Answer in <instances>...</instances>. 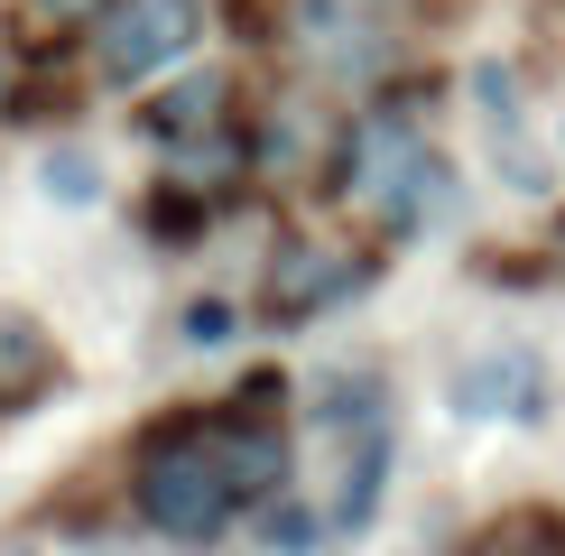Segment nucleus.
Instances as JSON below:
<instances>
[{
    "mask_svg": "<svg viewBox=\"0 0 565 556\" xmlns=\"http://www.w3.org/2000/svg\"><path fill=\"white\" fill-rule=\"evenodd\" d=\"M297 463H306V501L316 520L343 538H371L398 473V389L381 362H334L306 389V427H297Z\"/></svg>",
    "mask_w": 565,
    "mask_h": 556,
    "instance_id": "obj_1",
    "label": "nucleus"
},
{
    "mask_svg": "<svg viewBox=\"0 0 565 556\" xmlns=\"http://www.w3.org/2000/svg\"><path fill=\"white\" fill-rule=\"evenodd\" d=\"M130 510L139 528H158L168 547H214L242 528V501L223 482V455H214V417L204 408H177V417H149L130 446Z\"/></svg>",
    "mask_w": 565,
    "mask_h": 556,
    "instance_id": "obj_2",
    "label": "nucleus"
},
{
    "mask_svg": "<svg viewBox=\"0 0 565 556\" xmlns=\"http://www.w3.org/2000/svg\"><path fill=\"white\" fill-rule=\"evenodd\" d=\"M436 158H445V149L427 139L417 103H371L362 121L334 139V168H324V185H334L343 214H362L381 242H398V232H408V204H417V185H427Z\"/></svg>",
    "mask_w": 565,
    "mask_h": 556,
    "instance_id": "obj_3",
    "label": "nucleus"
},
{
    "mask_svg": "<svg viewBox=\"0 0 565 556\" xmlns=\"http://www.w3.org/2000/svg\"><path fill=\"white\" fill-rule=\"evenodd\" d=\"M195 46H204V0H103L84 19V56H93L103 93L168 84Z\"/></svg>",
    "mask_w": 565,
    "mask_h": 556,
    "instance_id": "obj_4",
    "label": "nucleus"
},
{
    "mask_svg": "<svg viewBox=\"0 0 565 556\" xmlns=\"http://www.w3.org/2000/svg\"><path fill=\"white\" fill-rule=\"evenodd\" d=\"M371 269H381V250H343L334 232H288L278 242V260L260 269V316L269 324H316V316H334L352 307V297L371 288Z\"/></svg>",
    "mask_w": 565,
    "mask_h": 556,
    "instance_id": "obj_5",
    "label": "nucleus"
},
{
    "mask_svg": "<svg viewBox=\"0 0 565 556\" xmlns=\"http://www.w3.org/2000/svg\"><path fill=\"white\" fill-rule=\"evenodd\" d=\"M547 399H556L547 353H529V343H491V353L445 371V408H455L463 427H491V417H547Z\"/></svg>",
    "mask_w": 565,
    "mask_h": 556,
    "instance_id": "obj_6",
    "label": "nucleus"
},
{
    "mask_svg": "<svg viewBox=\"0 0 565 556\" xmlns=\"http://www.w3.org/2000/svg\"><path fill=\"white\" fill-rule=\"evenodd\" d=\"M463 111H473V130H482V149H491V168H501L520 195H537L547 185V158L529 149V111H520V65L510 56H473L463 65Z\"/></svg>",
    "mask_w": 565,
    "mask_h": 556,
    "instance_id": "obj_7",
    "label": "nucleus"
},
{
    "mask_svg": "<svg viewBox=\"0 0 565 556\" xmlns=\"http://www.w3.org/2000/svg\"><path fill=\"white\" fill-rule=\"evenodd\" d=\"M232 111H242V75H232V65H177V75L139 103V139H149V149H177V139L232 130Z\"/></svg>",
    "mask_w": 565,
    "mask_h": 556,
    "instance_id": "obj_8",
    "label": "nucleus"
},
{
    "mask_svg": "<svg viewBox=\"0 0 565 556\" xmlns=\"http://www.w3.org/2000/svg\"><path fill=\"white\" fill-rule=\"evenodd\" d=\"M56 389H65V353H56V334H46L38 316L0 307V417L56 399Z\"/></svg>",
    "mask_w": 565,
    "mask_h": 556,
    "instance_id": "obj_9",
    "label": "nucleus"
},
{
    "mask_svg": "<svg viewBox=\"0 0 565 556\" xmlns=\"http://www.w3.org/2000/svg\"><path fill=\"white\" fill-rule=\"evenodd\" d=\"M316 158H334L324 111L306 103V93H288V103H278L269 121L250 130V177H297V168H316Z\"/></svg>",
    "mask_w": 565,
    "mask_h": 556,
    "instance_id": "obj_10",
    "label": "nucleus"
},
{
    "mask_svg": "<svg viewBox=\"0 0 565 556\" xmlns=\"http://www.w3.org/2000/svg\"><path fill=\"white\" fill-rule=\"evenodd\" d=\"M242 528H250V547H269V556H324V547H334V528L316 520V501H306V492H278V501H260Z\"/></svg>",
    "mask_w": 565,
    "mask_h": 556,
    "instance_id": "obj_11",
    "label": "nucleus"
},
{
    "mask_svg": "<svg viewBox=\"0 0 565 556\" xmlns=\"http://www.w3.org/2000/svg\"><path fill=\"white\" fill-rule=\"evenodd\" d=\"M463 556H565V510H510L482 538H463Z\"/></svg>",
    "mask_w": 565,
    "mask_h": 556,
    "instance_id": "obj_12",
    "label": "nucleus"
},
{
    "mask_svg": "<svg viewBox=\"0 0 565 556\" xmlns=\"http://www.w3.org/2000/svg\"><path fill=\"white\" fill-rule=\"evenodd\" d=\"M38 185H46V204H103V158L75 149V139H56L38 158Z\"/></svg>",
    "mask_w": 565,
    "mask_h": 556,
    "instance_id": "obj_13",
    "label": "nucleus"
},
{
    "mask_svg": "<svg viewBox=\"0 0 565 556\" xmlns=\"http://www.w3.org/2000/svg\"><path fill=\"white\" fill-rule=\"evenodd\" d=\"M232 324H242V307H232V297H195V307H185V343H223Z\"/></svg>",
    "mask_w": 565,
    "mask_h": 556,
    "instance_id": "obj_14",
    "label": "nucleus"
},
{
    "mask_svg": "<svg viewBox=\"0 0 565 556\" xmlns=\"http://www.w3.org/2000/svg\"><path fill=\"white\" fill-rule=\"evenodd\" d=\"M529 260H537V269H547V278H565V223H556V232H547V242H537V250H529Z\"/></svg>",
    "mask_w": 565,
    "mask_h": 556,
    "instance_id": "obj_15",
    "label": "nucleus"
},
{
    "mask_svg": "<svg viewBox=\"0 0 565 556\" xmlns=\"http://www.w3.org/2000/svg\"><path fill=\"white\" fill-rule=\"evenodd\" d=\"M29 10H38V19H93L103 0H29Z\"/></svg>",
    "mask_w": 565,
    "mask_h": 556,
    "instance_id": "obj_16",
    "label": "nucleus"
},
{
    "mask_svg": "<svg viewBox=\"0 0 565 556\" xmlns=\"http://www.w3.org/2000/svg\"><path fill=\"white\" fill-rule=\"evenodd\" d=\"M19 103V56H10V38H0V111Z\"/></svg>",
    "mask_w": 565,
    "mask_h": 556,
    "instance_id": "obj_17",
    "label": "nucleus"
},
{
    "mask_svg": "<svg viewBox=\"0 0 565 556\" xmlns=\"http://www.w3.org/2000/svg\"><path fill=\"white\" fill-rule=\"evenodd\" d=\"M0 556H29V547H0Z\"/></svg>",
    "mask_w": 565,
    "mask_h": 556,
    "instance_id": "obj_18",
    "label": "nucleus"
}]
</instances>
